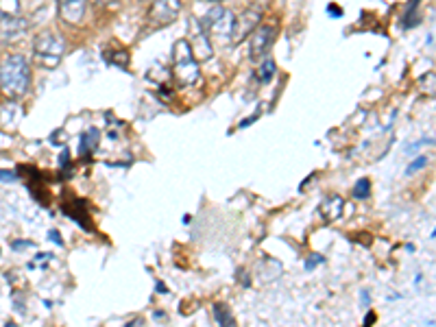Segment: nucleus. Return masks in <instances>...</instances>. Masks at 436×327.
<instances>
[{
	"label": "nucleus",
	"mask_w": 436,
	"mask_h": 327,
	"mask_svg": "<svg viewBox=\"0 0 436 327\" xmlns=\"http://www.w3.org/2000/svg\"><path fill=\"white\" fill-rule=\"evenodd\" d=\"M31 87V66L22 55H5L0 59V92L9 100H20Z\"/></svg>",
	"instance_id": "1"
},
{
	"label": "nucleus",
	"mask_w": 436,
	"mask_h": 327,
	"mask_svg": "<svg viewBox=\"0 0 436 327\" xmlns=\"http://www.w3.org/2000/svg\"><path fill=\"white\" fill-rule=\"evenodd\" d=\"M201 28L209 37V42L229 44L236 28V13L227 7H212L203 16Z\"/></svg>",
	"instance_id": "2"
},
{
	"label": "nucleus",
	"mask_w": 436,
	"mask_h": 327,
	"mask_svg": "<svg viewBox=\"0 0 436 327\" xmlns=\"http://www.w3.org/2000/svg\"><path fill=\"white\" fill-rule=\"evenodd\" d=\"M66 55V42L53 31H42L33 39V59L40 68L55 70Z\"/></svg>",
	"instance_id": "3"
},
{
	"label": "nucleus",
	"mask_w": 436,
	"mask_h": 327,
	"mask_svg": "<svg viewBox=\"0 0 436 327\" xmlns=\"http://www.w3.org/2000/svg\"><path fill=\"white\" fill-rule=\"evenodd\" d=\"M173 74L184 87L197 85L201 81V68L194 59L188 39H177L173 46Z\"/></svg>",
	"instance_id": "4"
},
{
	"label": "nucleus",
	"mask_w": 436,
	"mask_h": 327,
	"mask_svg": "<svg viewBox=\"0 0 436 327\" xmlns=\"http://www.w3.org/2000/svg\"><path fill=\"white\" fill-rule=\"evenodd\" d=\"M279 33V24L277 20L273 22H260L255 26V31L249 35V57L251 62H260L268 55V51L273 48V44Z\"/></svg>",
	"instance_id": "5"
},
{
	"label": "nucleus",
	"mask_w": 436,
	"mask_h": 327,
	"mask_svg": "<svg viewBox=\"0 0 436 327\" xmlns=\"http://www.w3.org/2000/svg\"><path fill=\"white\" fill-rule=\"evenodd\" d=\"M179 13H182V0H153L146 20L153 28H162L173 24L179 18Z\"/></svg>",
	"instance_id": "6"
},
{
	"label": "nucleus",
	"mask_w": 436,
	"mask_h": 327,
	"mask_svg": "<svg viewBox=\"0 0 436 327\" xmlns=\"http://www.w3.org/2000/svg\"><path fill=\"white\" fill-rule=\"evenodd\" d=\"M28 22L22 16H3L0 18V44H18L28 33Z\"/></svg>",
	"instance_id": "7"
},
{
	"label": "nucleus",
	"mask_w": 436,
	"mask_h": 327,
	"mask_svg": "<svg viewBox=\"0 0 436 327\" xmlns=\"http://www.w3.org/2000/svg\"><path fill=\"white\" fill-rule=\"evenodd\" d=\"M260 22H262V9L260 7H247L240 16H236V28H234L232 42L234 44L245 42L255 31V26H258Z\"/></svg>",
	"instance_id": "8"
},
{
	"label": "nucleus",
	"mask_w": 436,
	"mask_h": 327,
	"mask_svg": "<svg viewBox=\"0 0 436 327\" xmlns=\"http://www.w3.org/2000/svg\"><path fill=\"white\" fill-rule=\"evenodd\" d=\"M87 0H57L59 18L70 26H79L85 18Z\"/></svg>",
	"instance_id": "9"
},
{
	"label": "nucleus",
	"mask_w": 436,
	"mask_h": 327,
	"mask_svg": "<svg viewBox=\"0 0 436 327\" xmlns=\"http://www.w3.org/2000/svg\"><path fill=\"white\" fill-rule=\"evenodd\" d=\"M188 44H190V51H192V55H194L197 62H207V59L214 57L212 42H209V37L205 35V31L201 26L194 31V35H192V39H188Z\"/></svg>",
	"instance_id": "10"
},
{
	"label": "nucleus",
	"mask_w": 436,
	"mask_h": 327,
	"mask_svg": "<svg viewBox=\"0 0 436 327\" xmlns=\"http://www.w3.org/2000/svg\"><path fill=\"white\" fill-rule=\"evenodd\" d=\"M342 205H345L342 203V197H338V195L327 197L321 203V207H319V214H321L323 222H334V220H338L340 214H342Z\"/></svg>",
	"instance_id": "11"
},
{
	"label": "nucleus",
	"mask_w": 436,
	"mask_h": 327,
	"mask_svg": "<svg viewBox=\"0 0 436 327\" xmlns=\"http://www.w3.org/2000/svg\"><path fill=\"white\" fill-rule=\"evenodd\" d=\"M214 319H216L218 327H238V323H236V319L232 315L229 306L223 303V301L214 303Z\"/></svg>",
	"instance_id": "12"
},
{
	"label": "nucleus",
	"mask_w": 436,
	"mask_h": 327,
	"mask_svg": "<svg viewBox=\"0 0 436 327\" xmlns=\"http://www.w3.org/2000/svg\"><path fill=\"white\" fill-rule=\"evenodd\" d=\"M81 146H79V155H89L96 148V144H98V129H94V127H89L87 131H83L81 133Z\"/></svg>",
	"instance_id": "13"
},
{
	"label": "nucleus",
	"mask_w": 436,
	"mask_h": 327,
	"mask_svg": "<svg viewBox=\"0 0 436 327\" xmlns=\"http://www.w3.org/2000/svg\"><path fill=\"white\" fill-rule=\"evenodd\" d=\"M273 74H275V62L270 57H264L262 66L258 68V81L260 83H268L270 79H273Z\"/></svg>",
	"instance_id": "14"
},
{
	"label": "nucleus",
	"mask_w": 436,
	"mask_h": 327,
	"mask_svg": "<svg viewBox=\"0 0 436 327\" xmlns=\"http://www.w3.org/2000/svg\"><path fill=\"white\" fill-rule=\"evenodd\" d=\"M354 197L360 199V201H365L371 197V182L369 179H360L354 188Z\"/></svg>",
	"instance_id": "15"
},
{
	"label": "nucleus",
	"mask_w": 436,
	"mask_h": 327,
	"mask_svg": "<svg viewBox=\"0 0 436 327\" xmlns=\"http://www.w3.org/2000/svg\"><path fill=\"white\" fill-rule=\"evenodd\" d=\"M20 0H0V13L3 16H18Z\"/></svg>",
	"instance_id": "16"
},
{
	"label": "nucleus",
	"mask_w": 436,
	"mask_h": 327,
	"mask_svg": "<svg viewBox=\"0 0 436 327\" xmlns=\"http://www.w3.org/2000/svg\"><path fill=\"white\" fill-rule=\"evenodd\" d=\"M323 262H325L323 256H319V254H310V256L306 258V262H304V269H306V271H314V269H317V266L323 264Z\"/></svg>",
	"instance_id": "17"
},
{
	"label": "nucleus",
	"mask_w": 436,
	"mask_h": 327,
	"mask_svg": "<svg viewBox=\"0 0 436 327\" xmlns=\"http://www.w3.org/2000/svg\"><path fill=\"white\" fill-rule=\"evenodd\" d=\"M428 166V157L426 155H421V157H417L408 168H406V175H415L417 170H421V168H426Z\"/></svg>",
	"instance_id": "18"
},
{
	"label": "nucleus",
	"mask_w": 436,
	"mask_h": 327,
	"mask_svg": "<svg viewBox=\"0 0 436 327\" xmlns=\"http://www.w3.org/2000/svg\"><path fill=\"white\" fill-rule=\"evenodd\" d=\"M13 182H18L16 170H0V184H13Z\"/></svg>",
	"instance_id": "19"
},
{
	"label": "nucleus",
	"mask_w": 436,
	"mask_h": 327,
	"mask_svg": "<svg viewBox=\"0 0 436 327\" xmlns=\"http://www.w3.org/2000/svg\"><path fill=\"white\" fill-rule=\"evenodd\" d=\"M49 240L55 242L57 247H64V240H62V236H59L57 229H51V231H49Z\"/></svg>",
	"instance_id": "20"
},
{
	"label": "nucleus",
	"mask_w": 436,
	"mask_h": 327,
	"mask_svg": "<svg viewBox=\"0 0 436 327\" xmlns=\"http://www.w3.org/2000/svg\"><path fill=\"white\" fill-rule=\"evenodd\" d=\"M31 247H33V242H31V240H16V242H13V245H11V249H13V251L31 249Z\"/></svg>",
	"instance_id": "21"
},
{
	"label": "nucleus",
	"mask_w": 436,
	"mask_h": 327,
	"mask_svg": "<svg viewBox=\"0 0 436 327\" xmlns=\"http://www.w3.org/2000/svg\"><path fill=\"white\" fill-rule=\"evenodd\" d=\"M375 321H378V315H375V312H369V315L365 317V323H363V327H371Z\"/></svg>",
	"instance_id": "22"
},
{
	"label": "nucleus",
	"mask_w": 436,
	"mask_h": 327,
	"mask_svg": "<svg viewBox=\"0 0 436 327\" xmlns=\"http://www.w3.org/2000/svg\"><path fill=\"white\" fill-rule=\"evenodd\" d=\"M360 299H363L365 306H369V303H371V292H369L367 288H365V290H360Z\"/></svg>",
	"instance_id": "23"
},
{
	"label": "nucleus",
	"mask_w": 436,
	"mask_h": 327,
	"mask_svg": "<svg viewBox=\"0 0 436 327\" xmlns=\"http://www.w3.org/2000/svg\"><path fill=\"white\" fill-rule=\"evenodd\" d=\"M155 290H157L159 294H168V288L164 286V281H157V284H155Z\"/></svg>",
	"instance_id": "24"
},
{
	"label": "nucleus",
	"mask_w": 436,
	"mask_h": 327,
	"mask_svg": "<svg viewBox=\"0 0 436 327\" xmlns=\"http://www.w3.org/2000/svg\"><path fill=\"white\" fill-rule=\"evenodd\" d=\"M125 327H142V319H133V321H129Z\"/></svg>",
	"instance_id": "25"
},
{
	"label": "nucleus",
	"mask_w": 436,
	"mask_h": 327,
	"mask_svg": "<svg viewBox=\"0 0 436 327\" xmlns=\"http://www.w3.org/2000/svg\"><path fill=\"white\" fill-rule=\"evenodd\" d=\"M329 13H332V16H342V11L334 9V5H329Z\"/></svg>",
	"instance_id": "26"
},
{
	"label": "nucleus",
	"mask_w": 436,
	"mask_h": 327,
	"mask_svg": "<svg viewBox=\"0 0 436 327\" xmlns=\"http://www.w3.org/2000/svg\"><path fill=\"white\" fill-rule=\"evenodd\" d=\"M110 0H92V5H96V7H103V5H107Z\"/></svg>",
	"instance_id": "27"
},
{
	"label": "nucleus",
	"mask_w": 436,
	"mask_h": 327,
	"mask_svg": "<svg viewBox=\"0 0 436 327\" xmlns=\"http://www.w3.org/2000/svg\"><path fill=\"white\" fill-rule=\"evenodd\" d=\"M5 327H16V323H7Z\"/></svg>",
	"instance_id": "28"
},
{
	"label": "nucleus",
	"mask_w": 436,
	"mask_h": 327,
	"mask_svg": "<svg viewBox=\"0 0 436 327\" xmlns=\"http://www.w3.org/2000/svg\"><path fill=\"white\" fill-rule=\"evenodd\" d=\"M209 3H220V0H209Z\"/></svg>",
	"instance_id": "29"
}]
</instances>
